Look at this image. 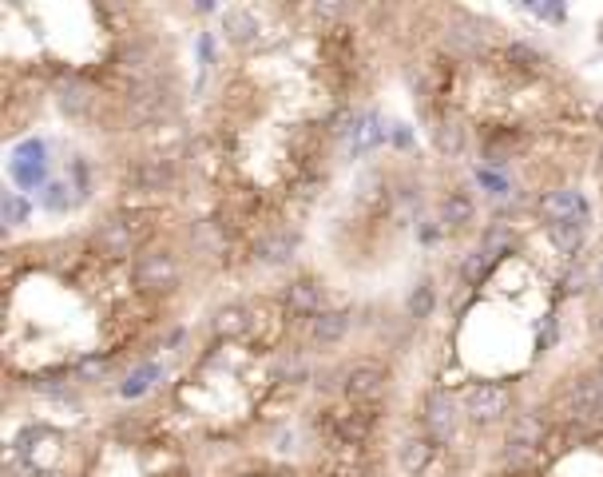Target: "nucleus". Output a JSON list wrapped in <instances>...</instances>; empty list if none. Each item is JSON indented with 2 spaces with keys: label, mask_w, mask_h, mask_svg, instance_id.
I'll return each mask as SVG.
<instances>
[{
  "label": "nucleus",
  "mask_w": 603,
  "mask_h": 477,
  "mask_svg": "<svg viewBox=\"0 0 603 477\" xmlns=\"http://www.w3.org/2000/svg\"><path fill=\"white\" fill-rule=\"evenodd\" d=\"M386 88V5L258 0L218 16L183 195L211 235L226 287L298 259L354 159V127Z\"/></svg>",
  "instance_id": "f257e3e1"
},
{
  "label": "nucleus",
  "mask_w": 603,
  "mask_h": 477,
  "mask_svg": "<svg viewBox=\"0 0 603 477\" xmlns=\"http://www.w3.org/2000/svg\"><path fill=\"white\" fill-rule=\"evenodd\" d=\"M596 342L603 235L588 191L492 211L413 339L397 477H480L532 398Z\"/></svg>",
  "instance_id": "f03ea898"
},
{
  "label": "nucleus",
  "mask_w": 603,
  "mask_h": 477,
  "mask_svg": "<svg viewBox=\"0 0 603 477\" xmlns=\"http://www.w3.org/2000/svg\"><path fill=\"white\" fill-rule=\"evenodd\" d=\"M226 290L215 243L179 188L116 191L80 219L16 235L0 255L5 406H104Z\"/></svg>",
  "instance_id": "7ed1b4c3"
},
{
  "label": "nucleus",
  "mask_w": 603,
  "mask_h": 477,
  "mask_svg": "<svg viewBox=\"0 0 603 477\" xmlns=\"http://www.w3.org/2000/svg\"><path fill=\"white\" fill-rule=\"evenodd\" d=\"M393 88L421 144L492 211L588 191L599 96L540 32L457 0L386 5Z\"/></svg>",
  "instance_id": "20e7f679"
},
{
  "label": "nucleus",
  "mask_w": 603,
  "mask_h": 477,
  "mask_svg": "<svg viewBox=\"0 0 603 477\" xmlns=\"http://www.w3.org/2000/svg\"><path fill=\"white\" fill-rule=\"evenodd\" d=\"M187 13L139 0H8L0 8L5 139L48 127L87 151L100 199L179 188L199 80Z\"/></svg>",
  "instance_id": "39448f33"
},
{
  "label": "nucleus",
  "mask_w": 603,
  "mask_h": 477,
  "mask_svg": "<svg viewBox=\"0 0 603 477\" xmlns=\"http://www.w3.org/2000/svg\"><path fill=\"white\" fill-rule=\"evenodd\" d=\"M374 327L306 259H290L226 287L151 390L218 465L266 438L326 366Z\"/></svg>",
  "instance_id": "423d86ee"
},
{
  "label": "nucleus",
  "mask_w": 603,
  "mask_h": 477,
  "mask_svg": "<svg viewBox=\"0 0 603 477\" xmlns=\"http://www.w3.org/2000/svg\"><path fill=\"white\" fill-rule=\"evenodd\" d=\"M488 219V199L460 171L421 139H393L342 167L298 259L366 322L421 330L437 287Z\"/></svg>",
  "instance_id": "0eeeda50"
},
{
  "label": "nucleus",
  "mask_w": 603,
  "mask_h": 477,
  "mask_svg": "<svg viewBox=\"0 0 603 477\" xmlns=\"http://www.w3.org/2000/svg\"><path fill=\"white\" fill-rule=\"evenodd\" d=\"M417 330H361L310 394L211 477H397V430Z\"/></svg>",
  "instance_id": "6e6552de"
},
{
  "label": "nucleus",
  "mask_w": 603,
  "mask_h": 477,
  "mask_svg": "<svg viewBox=\"0 0 603 477\" xmlns=\"http://www.w3.org/2000/svg\"><path fill=\"white\" fill-rule=\"evenodd\" d=\"M5 477H211L215 462L156 398L5 406Z\"/></svg>",
  "instance_id": "1a4fd4ad"
},
{
  "label": "nucleus",
  "mask_w": 603,
  "mask_h": 477,
  "mask_svg": "<svg viewBox=\"0 0 603 477\" xmlns=\"http://www.w3.org/2000/svg\"><path fill=\"white\" fill-rule=\"evenodd\" d=\"M480 477H603V342L532 398Z\"/></svg>",
  "instance_id": "9d476101"
},
{
  "label": "nucleus",
  "mask_w": 603,
  "mask_h": 477,
  "mask_svg": "<svg viewBox=\"0 0 603 477\" xmlns=\"http://www.w3.org/2000/svg\"><path fill=\"white\" fill-rule=\"evenodd\" d=\"M588 203H591V215H596V227L603 235V96H599V116H596V151H591Z\"/></svg>",
  "instance_id": "9b49d317"
}]
</instances>
